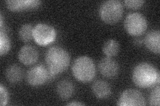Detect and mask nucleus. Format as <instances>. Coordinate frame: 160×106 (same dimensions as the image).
Instances as JSON below:
<instances>
[{"instance_id": "obj_1", "label": "nucleus", "mask_w": 160, "mask_h": 106, "mask_svg": "<svg viewBox=\"0 0 160 106\" xmlns=\"http://www.w3.org/2000/svg\"><path fill=\"white\" fill-rule=\"evenodd\" d=\"M159 72L151 64L142 62L134 68L132 80L137 86L146 88L153 86L159 83Z\"/></svg>"}, {"instance_id": "obj_2", "label": "nucleus", "mask_w": 160, "mask_h": 106, "mask_svg": "<svg viewBox=\"0 0 160 106\" xmlns=\"http://www.w3.org/2000/svg\"><path fill=\"white\" fill-rule=\"evenodd\" d=\"M46 62L49 71L57 75L68 68L70 56L67 50L62 47L53 46L46 51Z\"/></svg>"}, {"instance_id": "obj_3", "label": "nucleus", "mask_w": 160, "mask_h": 106, "mask_svg": "<svg viewBox=\"0 0 160 106\" xmlns=\"http://www.w3.org/2000/svg\"><path fill=\"white\" fill-rule=\"evenodd\" d=\"M72 73L80 82L92 81L96 76V67L92 59L86 56L77 58L72 66Z\"/></svg>"}, {"instance_id": "obj_4", "label": "nucleus", "mask_w": 160, "mask_h": 106, "mask_svg": "<svg viewBox=\"0 0 160 106\" xmlns=\"http://www.w3.org/2000/svg\"><path fill=\"white\" fill-rule=\"evenodd\" d=\"M123 6L118 0H109L103 2L99 7V14L105 23H116L122 18Z\"/></svg>"}, {"instance_id": "obj_5", "label": "nucleus", "mask_w": 160, "mask_h": 106, "mask_svg": "<svg viewBox=\"0 0 160 106\" xmlns=\"http://www.w3.org/2000/svg\"><path fill=\"white\" fill-rule=\"evenodd\" d=\"M124 27L126 31L133 36L142 35L147 29V20L143 15L138 12L128 14L124 21Z\"/></svg>"}, {"instance_id": "obj_6", "label": "nucleus", "mask_w": 160, "mask_h": 106, "mask_svg": "<svg viewBox=\"0 0 160 106\" xmlns=\"http://www.w3.org/2000/svg\"><path fill=\"white\" fill-rule=\"evenodd\" d=\"M33 37L38 44L46 46L56 40V31L51 25L39 23L33 28Z\"/></svg>"}, {"instance_id": "obj_7", "label": "nucleus", "mask_w": 160, "mask_h": 106, "mask_svg": "<svg viewBox=\"0 0 160 106\" xmlns=\"http://www.w3.org/2000/svg\"><path fill=\"white\" fill-rule=\"evenodd\" d=\"M48 80L49 70L42 64L35 66L29 70L27 74V81L32 86H40Z\"/></svg>"}, {"instance_id": "obj_8", "label": "nucleus", "mask_w": 160, "mask_h": 106, "mask_svg": "<svg viewBox=\"0 0 160 106\" xmlns=\"http://www.w3.org/2000/svg\"><path fill=\"white\" fill-rule=\"evenodd\" d=\"M120 106H143L146 105L143 94L137 90L128 89L120 95L118 103Z\"/></svg>"}, {"instance_id": "obj_9", "label": "nucleus", "mask_w": 160, "mask_h": 106, "mask_svg": "<svg viewBox=\"0 0 160 106\" xmlns=\"http://www.w3.org/2000/svg\"><path fill=\"white\" fill-rule=\"evenodd\" d=\"M100 73L106 78H113L118 74L119 65L116 61L110 57L103 58L98 64Z\"/></svg>"}, {"instance_id": "obj_10", "label": "nucleus", "mask_w": 160, "mask_h": 106, "mask_svg": "<svg viewBox=\"0 0 160 106\" xmlns=\"http://www.w3.org/2000/svg\"><path fill=\"white\" fill-rule=\"evenodd\" d=\"M39 57L38 50L32 45H25L19 50L18 58L19 61L25 65H32L36 63Z\"/></svg>"}, {"instance_id": "obj_11", "label": "nucleus", "mask_w": 160, "mask_h": 106, "mask_svg": "<svg viewBox=\"0 0 160 106\" xmlns=\"http://www.w3.org/2000/svg\"><path fill=\"white\" fill-rule=\"evenodd\" d=\"M8 8L12 12H21L26 9L38 7L41 2L39 0H8L6 1Z\"/></svg>"}, {"instance_id": "obj_12", "label": "nucleus", "mask_w": 160, "mask_h": 106, "mask_svg": "<svg viewBox=\"0 0 160 106\" xmlns=\"http://www.w3.org/2000/svg\"><path fill=\"white\" fill-rule=\"evenodd\" d=\"M160 32L159 30H152L148 33L144 40L146 47L153 53L159 54L160 52Z\"/></svg>"}, {"instance_id": "obj_13", "label": "nucleus", "mask_w": 160, "mask_h": 106, "mask_svg": "<svg viewBox=\"0 0 160 106\" xmlns=\"http://www.w3.org/2000/svg\"><path fill=\"white\" fill-rule=\"evenodd\" d=\"M92 91L96 97L104 99L109 97L111 94V88L108 82L103 80H98L92 85Z\"/></svg>"}, {"instance_id": "obj_14", "label": "nucleus", "mask_w": 160, "mask_h": 106, "mask_svg": "<svg viewBox=\"0 0 160 106\" xmlns=\"http://www.w3.org/2000/svg\"><path fill=\"white\" fill-rule=\"evenodd\" d=\"M74 87L73 84L67 80L60 81L57 85V93L60 98L67 99L72 97L73 94Z\"/></svg>"}, {"instance_id": "obj_15", "label": "nucleus", "mask_w": 160, "mask_h": 106, "mask_svg": "<svg viewBox=\"0 0 160 106\" xmlns=\"http://www.w3.org/2000/svg\"><path fill=\"white\" fill-rule=\"evenodd\" d=\"M6 77L9 82L17 83L23 77V70L19 66L12 64L6 69Z\"/></svg>"}, {"instance_id": "obj_16", "label": "nucleus", "mask_w": 160, "mask_h": 106, "mask_svg": "<svg viewBox=\"0 0 160 106\" xmlns=\"http://www.w3.org/2000/svg\"><path fill=\"white\" fill-rule=\"evenodd\" d=\"M102 50L107 57H113L118 54L119 44L116 40L109 39L103 44Z\"/></svg>"}, {"instance_id": "obj_17", "label": "nucleus", "mask_w": 160, "mask_h": 106, "mask_svg": "<svg viewBox=\"0 0 160 106\" xmlns=\"http://www.w3.org/2000/svg\"><path fill=\"white\" fill-rule=\"evenodd\" d=\"M33 28L30 24H25L20 27L19 31V39L23 42L30 41L33 37Z\"/></svg>"}, {"instance_id": "obj_18", "label": "nucleus", "mask_w": 160, "mask_h": 106, "mask_svg": "<svg viewBox=\"0 0 160 106\" xmlns=\"http://www.w3.org/2000/svg\"><path fill=\"white\" fill-rule=\"evenodd\" d=\"M10 49V41L7 33L1 28L0 31V54H6Z\"/></svg>"}, {"instance_id": "obj_19", "label": "nucleus", "mask_w": 160, "mask_h": 106, "mask_svg": "<svg viewBox=\"0 0 160 106\" xmlns=\"http://www.w3.org/2000/svg\"><path fill=\"white\" fill-rule=\"evenodd\" d=\"M159 94H160V88L158 85L156 87L152 90L149 96V104L151 105L159 106L160 104L159 101Z\"/></svg>"}, {"instance_id": "obj_20", "label": "nucleus", "mask_w": 160, "mask_h": 106, "mask_svg": "<svg viewBox=\"0 0 160 106\" xmlns=\"http://www.w3.org/2000/svg\"><path fill=\"white\" fill-rule=\"evenodd\" d=\"M124 3L128 8L136 9L143 6L144 1L143 0H126Z\"/></svg>"}, {"instance_id": "obj_21", "label": "nucleus", "mask_w": 160, "mask_h": 106, "mask_svg": "<svg viewBox=\"0 0 160 106\" xmlns=\"http://www.w3.org/2000/svg\"><path fill=\"white\" fill-rule=\"evenodd\" d=\"M0 98H1V105L4 106L7 105L8 102V94L6 89L2 85L0 86Z\"/></svg>"}, {"instance_id": "obj_22", "label": "nucleus", "mask_w": 160, "mask_h": 106, "mask_svg": "<svg viewBox=\"0 0 160 106\" xmlns=\"http://www.w3.org/2000/svg\"><path fill=\"white\" fill-rule=\"evenodd\" d=\"M133 42H134V44H138V45H140L143 43V41L141 39H136L134 40Z\"/></svg>"}, {"instance_id": "obj_23", "label": "nucleus", "mask_w": 160, "mask_h": 106, "mask_svg": "<svg viewBox=\"0 0 160 106\" xmlns=\"http://www.w3.org/2000/svg\"><path fill=\"white\" fill-rule=\"evenodd\" d=\"M67 105H84V104L81 102H72L68 104Z\"/></svg>"}]
</instances>
